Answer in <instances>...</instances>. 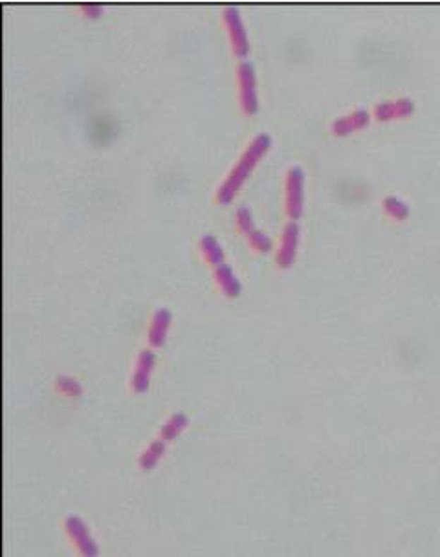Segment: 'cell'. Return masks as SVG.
Returning <instances> with one entry per match:
<instances>
[{"label": "cell", "mask_w": 440, "mask_h": 557, "mask_svg": "<svg viewBox=\"0 0 440 557\" xmlns=\"http://www.w3.org/2000/svg\"><path fill=\"white\" fill-rule=\"evenodd\" d=\"M270 147H271V137L268 136V134H259V136L253 137V142L248 145V149L243 152L238 164L231 169V173L228 174L226 182L222 183V188L219 189L216 200L222 202V204L231 202V198L237 195L238 189L243 188V183L246 182L250 173L255 169V165L259 164V160H261L266 152L270 151Z\"/></svg>", "instance_id": "6da1fadb"}, {"label": "cell", "mask_w": 440, "mask_h": 557, "mask_svg": "<svg viewBox=\"0 0 440 557\" xmlns=\"http://www.w3.org/2000/svg\"><path fill=\"white\" fill-rule=\"evenodd\" d=\"M305 209V173L301 167H290L286 174V211L288 216L298 220Z\"/></svg>", "instance_id": "7a4b0ae2"}, {"label": "cell", "mask_w": 440, "mask_h": 557, "mask_svg": "<svg viewBox=\"0 0 440 557\" xmlns=\"http://www.w3.org/2000/svg\"><path fill=\"white\" fill-rule=\"evenodd\" d=\"M238 82H240V101L246 114H255L259 109V97H257V79L255 68L252 63L244 61L238 66Z\"/></svg>", "instance_id": "3957f363"}, {"label": "cell", "mask_w": 440, "mask_h": 557, "mask_svg": "<svg viewBox=\"0 0 440 557\" xmlns=\"http://www.w3.org/2000/svg\"><path fill=\"white\" fill-rule=\"evenodd\" d=\"M224 20L228 24L229 37H231V44H233V51L238 57H246L250 51V42H248L246 30L244 24L240 20V15L235 8H228L224 11Z\"/></svg>", "instance_id": "277c9868"}, {"label": "cell", "mask_w": 440, "mask_h": 557, "mask_svg": "<svg viewBox=\"0 0 440 557\" xmlns=\"http://www.w3.org/2000/svg\"><path fill=\"white\" fill-rule=\"evenodd\" d=\"M298 246H299V226L295 222H290L284 228L283 240H281V250L277 253V262L281 268H288L298 255Z\"/></svg>", "instance_id": "5b68a950"}, {"label": "cell", "mask_w": 440, "mask_h": 557, "mask_svg": "<svg viewBox=\"0 0 440 557\" xmlns=\"http://www.w3.org/2000/svg\"><path fill=\"white\" fill-rule=\"evenodd\" d=\"M412 110H415L412 99H409V97H400V99L380 103L374 109V116L380 121H391V119L408 118L409 114H412Z\"/></svg>", "instance_id": "8992f818"}, {"label": "cell", "mask_w": 440, "mask_h": 557, "mask_svg": "<svg viewBox=\"0 0 440 557\" xmlns=\"http://www.w3.org/2000/svg\"><path fill=\"white\" fill-rule=\"evenodd\" d=\"M369 119H371V116H369L367 110L358 109L354 110V112H350V114L343 116V118L336 119L334 123H332V127H330V130H332V134H336V136H347V134L356 133L360 128L367 127V125H369Z\"/></svg>", "instance_id": "52a82bcc"}, {"label": "cell", "mask_w": 440, "mask_h": 557, "mask_svg": "<svg viewBox=\"0 0 440 557\" xmlns=\"http://www.w3.org/2000/svg\"><path fill=\"white\" fill-rule=\"evenodd\" d=\"M152 367H154V354L151 350H143L138 357V365L133 376V385L138 393L149 387V376H151Z\"/></svg>", "instance_id": "ba28073f"}, {"label": "cell", "mask_w": 440, "mask_h": 557, "mask_svg": "<svg viewBox=\"0 0 440 557\" xmlns=\"http://www.w3.org/2000/svg\"><path fill=\"white\" fill-rule=\"evenodd\" d=\"M169 323H171L169 310L161 308V310L156 312L154 317H152L151 330H149V341H151V345H154V347L164 345L165 336H167V329H169Z\"/></svg>", "instance_id": "9c48e42d"}, {"label": "cell", "mask_w": 440, "mask_h": 557, "mask_svg": "<svg viewBox=\"0 0 440 557\" xmlns=\"http://www.w3.org/2000/svg\"><path fill=\"white\" fill-rule=\"evenodd\" d=\"M216 281H219L222 292L229 297H237L240 293V283H238L237 275L233 274V270L228 264L216 266Z\"/></svg>", "instance_id": "30bf717a"}, {"label": "cell", "mask_w": 440, "mask_h": 557, "mask_svg": "<svg viewBox=\"0 0 440 557\" xmlns=\"http://www.w3.org/2000/svg\"><path fill=\"white\" fill-rule=\"evenodd\" d=\"M200 247H202V252L206 253L207 261H211L215 266L224 264V262H222V247H220V244L216 243L215 237L206 235V237L200 240Z\"/></svg>", "instance_id": "8fae6325"}, {"label": "cell", "mask_w": 440, "mask_h": 557, "mask_svg": "<svg viewBox=\"0 0 440 557\" xmlns=\"http://www.w3.org/2000/svg\"><path fill=\"white\" fill-rule=\"evenodd\" d=\"M384 207L385 213L391 216V219L396 220H405L409 216V206L403 200L396 197H387L384 200Z\"/></svg>", "instance_id": "7c38bea8"}, {"label": "cell", "mask_w": 440, "mask_h": 557, "mask_svg": "<svg viewBox=\"0 0 440 557\" xmlns=\"http://www.w3.org/2000/svg\"><path fill=\"white\" fill-rule=\"evenodd\" d=\"M248 238H250V244H252L253 247H255L257 252H270L271 250V240L268 237H266L264 233H261V231H252V233L248 235Z\"/></svg>", "instance_id": "4fadbf2b"}, {"label": "cell", "mask_w": 440, "mask_h": 557, "mask_svg": "<svg viewBox=\"0 0 440 557\" xmlns=\"http://www.w3.org/2000/svg\"><path fill=\"white\" fill-rule=\"evenodd\" d=\"M237 222H238V228L243 229L244 233L250 235L252 231H255V226H253V216L248 207H240V209L237 211Z\"/></svg>", "instance_id": "5bb4252c"}, {"label": "cell", "mask_w": 440, "mask_h": 557, "mask_svg": "<svg viewBox=\"0 0 440 557\" xmlns=\"http://www.w3.org/2000/svg\"><path fill=\"white\" fill-rule=\"evenodd\" d=\"M59 381V388H64L68 394H79L81 393V387H79L78 384H75V379H66V378H61L57 379Z\"/></svg>", "instance_id": "9a60e30c"}]
</instances>
